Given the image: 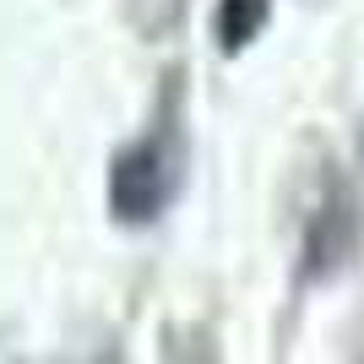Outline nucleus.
<instances>
[{
  "mask_svg": "<svg viewBox=\"0 0 364 364\" xmlns=\"http://www.w3.org/2000/svg\"><path fill=\"white\" fill-rule=\"evenodd\" d=\"M109 201H114V213L141 223L164 207V152L141 141L131 147L125 158H114V174H109Z\"/></svg>",
  "mask_w": 364,
  "mask_h": 364,
  "instance_id": "1",
  "label": "nucleus"
},
{
  "mask_svg": "<svg viewBox=\"0 0 364 364\" xmlns=\"http://www.w3.org/2000/svg\"><path fill=\"white\" fill-rule=\"evenodd\" d=\"M261 22H267V0H223V11H218L223 49H245L261 33Z\"/></svg>",
  "mask_w": 364,
  "mask_h": 364,
  "instance_id": "2",
  "label": "nucleus"
}]
</instances>
